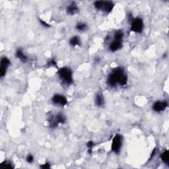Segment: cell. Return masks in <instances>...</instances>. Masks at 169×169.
I'll return each instance as SVG.
<instances>
[{
	"label": "cell",
	"mask_w": 169,
	"mask_h": 169,
	"mask_svg": "<svg viewBox=\"0 0 169 169\" xmlns=\"http://www.w3.org/2000/svg\"><path fill=\"white\" fill-rule=\"evenodd\" d=\"M52 101L53 103L55 104V105H60V106H62V107L66 105L67 103V98L65 97L64 96H63L62 95H59V94H57V95H55L54 96H53Z\"/></svg>",
	"instance_id": "obj_8"
},
{
	"label": "cell",
	"mask_w": 169,
	"mask_h": 169,
	"mask_svg": "<svg viewBox=\"0 0 169 169\" xmlns=\"http://www.w3.org/2000/svg\"><path fill=\"white\" fill-rule=\"evenodd\" d=\"M168 107L166 101H157L153 105V109L157 112H161L165 110Z\"/></svg>",
	"instance_id": "obj_9"
},
{
	"label": "cell",
	"mask_w": 169,
	"mask_h": 169,
	"mask_svg": "<svg viewBox=\"0 0 169 169\" xmlns=\"http://www.w3.org/2000/svg\"><path fill=\"white\" fill-rule=\"evenodd\" d=\"M11 64V62L6 57H3L1 60V67H0V76L2 78L7 73L8 67Z\"/></svg>",
	"instance_id": "obj_7"
},
{
	"label": "cell",
	"mask_w": 169,
	"mask_h": 169,
	"mask_svg": "<svg viewBox=\"0 0 169 169\" xmlns=\"http://www.w3.org/2000/svg\"><path fill=\"white\" fill-rule=\"evenodd\" d=\"M0 166H1V168H13V166H12V164L11 162L8 161L2 163Z\"/></svg>",
	"instance_id": "obj_18"
},
{
	"label": "cell",
	"mask_w": 169,
	"mask_h": 169,
	"mask_svg": "<svg viewBox=\"0 0 169 169\" xmlns=\"http://www.w3.org/2000/svg\"><path fill=\"white\" fill-rule=\"evenodd\" d=\"M143 29V22L141 18L137 17L132 20L131 30L133 32L140 33Z\"/></svg>",
	"instance_id": "obj_5"
},
{
	"label": "cell",
	"mask_w": 169,
	"mask_h": 169,
	"mask_svg": "<svg viewBox=\"0 0 169 169\" xmlns=\"http://www.w3.org/2000/svg\"><path fill=\"white\" fill-rule=\"evenodd\" d=\"M127 81V77L124 73V69L119 67L113 69L107 79L108 84L112 87H115L116 84H119L121 86L125 85Z\"/></svg>",
	"instance_id": "obj_1"
},
{
	"label": "cell",
	"mask_w": 169,
	"mask_h": 169,
	"mask_svg": "<svg viewBox=\"0 0 169 169\" xmlns=\"http://www.w3.org/2000/svg\"><path fill=\"white\" fill-rule=\"evenodd\" d=\"M16 57H17L19 60H20L21 62H26L28 61V57L26 55L24 54L23 50L21 49H18L17 50V52L15 53Z\"/></svg>",
	"instance_id": "obj_13"
},
{
	"label": "cell",
	"mask_w": 169,
	"mask_h": 169,
	"mask_svg": "<svg viewBox=\"0 0 169 169\" xmlns=\"http://www.w3.org/2000/svg\"><path fill=\"white\" fill-rule=\"evenodd\" d=\"M40 167L42 168H50V166L49 163H46L45 165H42L40 166Z\"/></svg>",
	"instance_id": "obj_23"
},
{
	"label": "cell",
	"mask_w": 169,
	"mask_h": 169,
	"mask_svg": "<svg viewBox=\"0 0 169 169\" xmlns=\"http://www.w3.org/2000/svg\"><path fill=\"white\" fill-rule=\"evenodd\" d=\"M94 6L98 10L109 13L114 8V4L112 1H96L94 3Z\"/></svg>",
	"instance_id": "obj_3"
},
{
	"label": "cell",
	"mask_w": 169,
	"mask_h": 169,
	"mask_svg": "<svg viewBox=\"0 0 169 169\" xmlns=\"http://www.w3.org/2000/svg\"><path fill=\"white\" fill-rule=\"evenodd\" d=\"M57 73H58L60 78L64 83H66L67 84L73 83V73H72L71 70L68 67H64L60 69Z\"/></svg>",
	"instance_id": "obj_2"
},
{
	"label": "cell",
	"mask_w": 169,
	"mask_h": 169,
	"mask_svg": "<svg viewBox=\"0 0 169 169\" xmlns=\"http://www.w3.org/2000/svg\"><path fill=\"white\" fill-rule=\"evenodd\" d=\"M161 160L163 161V163H165L166 165H168V162H169V153L168 150H166L165 151H164L163 153L161 154Z\"/></svg>",
	"instance_id": "obj_15"
},
{
	"label": "cell",
	"mask_w": 169,
	"mask_h": 169,
	"mask_svg": "<svg viewBox=\"0 0 169 169\" xmlns=\"http://www.w3.org/2000/svg\"><path fill=\"white\" fill-rule=\"evenodd\" d=\"M76 28L79 31H84L87 29V26L85 23H79L76 25Z\"/></svg>",
	"instance_id": "obj_17"
},
{
	"label": "cell",
	"mask_w": 169,
	"mask_h": 169,
	"mask_svg": "<svg viewBox=\"0 0 169 169\" xmlns=\"http://www.w3.org/2000/svg\"><path fill=\"white\" fill-rule=\"evenodd\" d=\"M114 38L115 40H122L124 38V33L122 30H117L116 31L114 34Z\"/></svg>",
	"instance_id": "obj_16"
},
{
	"label": "cell",
	"mask_w": 169,
	"mask_h": 169,
	"mask_svg": "<svg viewBox=\"0 0 169 169\" xmlns=\"http://www.w3.org/2000/svg\"><path fill=\"white\" fill-rule=\"evenodd\" d=\"M33 161H34V157L32 154H28V155L26 157V161H27L28 163H32Z\"/></svg>",
	"instance_id": "obj_19"
},
{
	"label": "cell",
	"mask_w": 169,
	"mask_h": 169,
	"mask_svg": "<svg viewBox=\"0 0 169 169\" xmlns=\"http://www.w3.org/2000/svg\"><path fill=\"white\" fill-rule=\"evenodd\" d=\"M66 11L67 14H69V15H73L79 11L78 6H77V5L75 3V2H71V3L68 5V6L67 7Z\"/></svg>",
	"instance_id": "obj_11"
},
{
	"label": "cell",
	"mask_w": 169,
	"mask_h": 169,
	"mask_svg": "<svg viewBox=\"0 0 169 169\" xmlns=\"http://www.w3.org/2000/svg\"><path fill=\"white\" fill-rule=\"evenodd\" d=\"M122 47V41L114 39L109 46V50L111 52H116Z\"/></svg>",
	"instance_id": "obj_10"
},
{
	"label": "cell",
	"mask_w": 169,
	"mask_h": 169,
	"mask_svg": "<svg viewBox=\"0 0 169 169\" xmlns=\"http://www.w3.org/2000/svg\"><path fill=\"white\" fill-rule=\"evenodd\" d=\"M94 145H95V144H94L93 141H89L87 144V146L88 149L91 151L92 150V149H93V147H94Z\"/></svg>",
	"instance_id": "obj_20"
},
{
	"label": "cell",
	"mask_w": 169,
	"mask_h": 169,
	"mask_svg": "<svg viewBox=\"0 0 169 169\" xmlns=\"http://www.w3.org/2000/svg\"><path fill=\"white\" fill-rule=\"evenodd\" d=\"M95 104L97 107H103L105 105V98L102 93H98L96 94L95 97Z\"/></svg>",
	"instance_id": "obj_12"
},
{
	"label": "cell",
	"mask_w": 169,
	"mask_h": 169,
	"mask_svg": "<svg viewBox=\"0 0 169 169\" xmlns=\"http://www.w3.org/2000/svg\"><path fill=\"white\" fill-rule=\"evenodd\" d=\"M65 122H66V118L62 114H57L55 118L52 116V117L49 119L50 126L51 127H57L60 124H64Z\"/></svg>",
	"instance_id": "obj_6"
},
{
	"label": "cell",
	"mask_w": 169,
	"mask_h": 169,
	"mask_svg": "<svg viewBox=\"0 0 169 169\" xmlns=\"http://www.w3.org/2000/svg\"><path fill=\"white\" fill-rule=\"evenodd\" d=\"M122 146V136L120 135H116L112 139V151L115 153H119Z\"/></svg>",
	"instance_id": "obj_4"
},
{
	"label": "cell",
	"mask_w": 169,
	"mask_h": 169,
	"mask_svg": "<svg viewBox=\"0 0 169 169\" xmlns=\"http://www.w3.org/2000/svg\"><path fill=\"white\" fill-rule=\"evenodd\" d=\"M40 23L42 24V25L44 26H46V27H49L50 26V25H48V24L47 23H46L44 21H43V20H41V19H40Z\"/></svg>",
	"instance_id": "obj_21"
},
{
	"label": "cell",
	"mask_w": 169,
	"mask_h": 169,
	"mask_svg": "<svg viewBox=\"0 0 169 169\" xmlns=\"http://www.w3.org/2000/svg\"><path fill=\"white\" fill-rule=\"evenodd\" d=\"M69 44L73 47L76 46H80L81 45L80 38L77 37V36H75V37H73L69 40Z\"/></svg>",
	"instance_id": "obj_14"
},
{
	"label": "cell",
	"mask_w": 169,
	"mask_h": 169,
	"mask_svg": "<svg viewBox=\"0 0 169 169\" xmlns=\"http://www.w3.org/2000/svg\"><path fill=\"white\" fill-rule=\"evenodd\" d=\"M48 65H50V66H56V62H55L54 60H52L48 62Z\"/></svg>",
	"instance_id": "obj_22"
}]
</instances>
